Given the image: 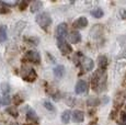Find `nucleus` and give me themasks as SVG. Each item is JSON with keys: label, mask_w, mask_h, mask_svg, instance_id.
Here are the masks:
<instances>
[{"label": "nucleus", "mask_w": 126, "mask_h": 125, "mask_svg": "<svg viewBox=\"0 0 126 125\" xmlns=\"http://www.w3.org/2000/svg\"><path fill=\"white\" fill-rule=\"evenodd\" d=\"M35 20H36V23H37L43 30H47V28L50 25V23H52V18H50V14L48 12H42V13L37 14Z\"/></svg>", "instance_id": "nucleus-1"}, {"label": "nucleus", "mask_w": 126, "mask_h": 125, "mask_svg": "<svg viewBox=\"0 0 126 125\" xmlns=\"http://www.w3.org/2000/svg\"><path fill=\"white\" fill-rule=\"evenodd\" d=\"M57 46L60 52H62L63 55H68L72 52L71 45L68 44V43L65 41V38H59V40H57Z\"/></svg>", "instance_id": "nucleus-2"}, {"label": "nucleus", "mask_w": 126, "mask_h": 125, "mask_svg": "<svg viewBox=\"0 0 126 125\" xmlns=\"http://www.w3.org/2000/svg\"><path fill=\"white\" fill-rule=\"evenodd\" d=\"M24 58L28 62H33V64H40L41 62V56L38 54V52H36V50H28L24 55Z\"/></svg>", "instance_id": "nucleus-3"}, {"label": "nucleus", "mask_w": 126, "mask_h": 125, "mask_svg": "<svg viewBox=\"0 0 126 125\" xmlns=\"http://www.w3.org/2000/svg\"><path fill=\"white\" fill-rule=\"evenodd\" d=\"M10 102V87L7 83H2V104L9 105Z\"/></svg>", "instance_id": "nucleus-4"}, {"label": "nucleus", "mask_w": 126, "mask_h": 125, "mask_svg": "<svg viewBox=\"0 0 126 125\" xmlns=\"http://www.w3.org/2000/svg\"><path fill=\"white\" fill-rule=\"evenodd\" d=\"M23 79L28 82H34L37 79V74L33 68H26L25 73L23 74Z\"/></svg>", "instance_id": "nucleus-5"}, {"label": "nucleus", "mask_w": 126, "mask_h": 125, "mask_svg": "<svg viewBox=\"0 0 126 125\" xmlns=\"http://www.w3.org/2000/svg\"><path fill=\"white\" fill-rule=\"evenodd\" d=\"M67 33H68V26H67L66 23H60V24L57 25V28H56L57 40H59V38H65Z\"/></svg>", "instance_id": "nucleus-6"}, {"label": "nucleus", "mask_w": 126, "mask_h": 125, "mask_svg": "<svg viewBox=\"0 0 126 125\" xmlns=\"http://www.w3.org/2000/svg\"><path fill=\"white\" fill-rule=\"evenodd\" d=\"M80 65L83 71H90L94 67V62L91 58H89V57H82Z\"/></svg>", "instance_id": "nucleus-7"}, {"label": "nucleus", "mask_w": 126, "mask_h": 125, "mask_svg": "<svg viewBox=\"0 0 126 125\" xmlns=\"http://www.w3.org/2000/svg\"><path fill=\"white\" fill-rule=\"evenodd\" d=\"M88 90V83L84 80H79L78 82L76 83V88H75V91H76L77 94H81V93L87 92Z\"/></svg>", "instance_id": "nucleus-8"}, {"label": "nucleus", "mask_w": 126, "mask_h": 125, "mask_svg": "<svg viewBox=\"0 0 126 125\" xmlns=\"http://www.w3.org/2000/svg\"><path fill=\"white\" fill-rule=\"evenodd\" d=\"M26 119H28L30 122H32V124H36L38 122V116L33 109L28 110V112H26Z\"/></svg>", "instance_id": "nucleus-9"}, {"label": "nucleus", "mask_w": 126, "mask_h": 125, "mask_svg": "<svg viewBox=\"0 0 126 125\" xmlns=\"http://www.w3.org/2000/svg\"><path fill=\"white\" fill-rule=\"evenodd\" d=\"M72 120L76 123H81L84 120V113L81 110H76V111L72 112Z\"/></svg>", "instance_id": "nucleus-10"}, {"label": "nucleus", "mask_w": 126, "mask_h": 125, "mask_svg": "<svg viewBox=\"0 0 126 125\" xmlns=\"http://www.w3.org/2000/svg\"><path fill=\"white\" fill-rule=\"evenodd\" d=\"M53 73H54L55 78H57V79L63 78L65 75V67L63 66V65H57V66L53 69Z\"/></svg>", "instance_id": "nucleus-11"}, {"label": "nucleus", "mask_w": 126, "mask_h": 125, "mask_svg": "<svg viewBox=\"0 0 126 125\" xmlns=\"http://www.w3.org/2000/svg\"><path fill=\"white\" fill-rule=\"evenodd\" d=\"M69 40L72 44H78L81 41V34L78 32V31H72L69 35Z\"/></svg>", "instance_id": "nucleus-12"}, {"label": "nucleus", "mask_w": 126, "mask_h": 125, "mask_svg": "<svg viewBox=\"0 0 126 125\" xmlns=\"http://www.w3.org/2000/svg\"><path fill=\"white\" fill-rule=\"evenodd\" d=\"M98 65H99V69L101 70H105V68L108 67V58L104 55L98 57Z\"/></svg>", "instance_id": "nucleus-13"}, {"label": "nucleus", "mask_w": 126, "mask_h": 125, "mask_svg": "<svg viewBox=\"0 0 126 125\" xmlns=\"http://www.w3.org/2000/svg\"><path fill=\"white\" fill-rule=\"evenodd\" d=\"M87 25H88V19H87L86 16H80V18L74 23L75 28H79V29H82Z\"/></svg>", "instance_id": "nucleus-14"}, {"label": "nucleus", "mask_w": 126, "mask_h": 125, "mask_svg": "<svg viewBox=\"0 0 126 125\" xmlns=\"http://www.w3.org/2000/svg\"><path fill=\"white\" fill-rule=\"evenodd\" d=\"M71 117H72L71 111H69V110H66V111H64V112H63V114H62V121H63V123L68 124L69 122H70V120H71Z\"/></svg>", "instance_id": "nucleus-15"}, {"label": "nucleus", "mask_w": 126, "mask_h": 125, "mask_svg": "<svg viewBox=\"0 0 126 125\" xmlns=\"http://www.w3.org/2000/svg\"><path fill=\"white\" fill-rule=\"evenodd\" d=\"M87 104H88L89 107H96V105L100 104V100L96 97H90L87 100Z\"/></svg>", "instance_id": "nucleus-16"}, {"label": "nucleus", "mask_w": 126, "mask_h": 125, "mask_svg": "<svg viewBox=\"0 0 126 125\" xmlns=\"http://www.w3.org/2000/svg\"><path fill=\"white\" fill-rule=\"evenodd\" d=\"M24 41L28 43L29 45H37L40 43V40L35 36H28V37H24Z\"/></svg>", "instance_id": "nucleus-17"}, {"label": "nucleus", "mask_w": 126, "mask_h": 125, "mask_svg": "<svg viewBox=\"0 0 126 125\" xmlns=\"http://www.w3.org/2000/svg\"><path fill=\"white\" fill-rule=\"evenodd\" d=\"M91 16H93L94 18H96V19L102 18V16H103V10L101 8L93 9V10H91Z\"/></svg>", "instance_id": "nucleus-18"}, {"label": "nucleus", "mask_w": 126, "mask_h": 125, "mask_svg": "<svg viewBox=\"0 0 126 125\" xmlns=\"http://www.w3.org/2000/svg\"><path fill=\"white\" fill-rule=\"evenodd\" d=\"M7 40V28L4 25H0V42H4Z\"/></svg>", "instance_id": "nucleus-19"}, {"label": "nucleus", "mask_w": 126, "mask_h": 125, "mask_svg": "<svg viewBox=\"0 0 126 125\" xmlns=\"http://www.w3.org/2000/svg\"><path fill=\"white\" fill-rule=\"evenodd\" d=\"M42 7H43V3L41 1H34L31 4V11H32V12H36V11H38Z\"/></svg>", "instance_id": "nucleus-20"}, {"label": "nucleus", "mask_w": 126, "mask_h": 125, "mask_svg": "<svg viewBox=\"0 0 126 125\" xmlns=\"http://www.w3.org/2000/svg\"><path fill=\"white\" fill-rule=\"evenodd\" d=\"M9 12H10V9H9V7H7L4 2L0 1V13L4 14V13H9Z\"/></svg>", "instance_id": "nucleus-21"}, {"label": "nucleus", "mask_w": 126, "mask_h": 125, "mask_svg": "<svg viewBox=\"0 0 126 125\" xmlns=\"http://www.w3.org/2000/svg\"><path fill=\"white\" fill-rule=\"evenodd\" d=\"M7 112H8L9 114H10L11 116H13V117H16L19 115L18 111L16 110V107H9V108H7Z\"/></svg>", "instance_id": "nucleus-22"}, {"label": "nucleus", "mask_w": 126, "mask_h": 125, "mask_svg": "<svg viewBox=\"0 0 126 125\" xmlns=\"http://www.w3.org/2000/svg\"><path fill=\"white\" fill-rule=\"evenodd\" d=\"M23 98L21 97L20 94H16V95H14V98H13V102H14V104L16 105H20L21 103L23 102Z\"/></svg>", "instance_id": "nucleus-23"}, {"label": "nucleus", "mask_w": 126, "mask_h": 125, "mask_svg": "<svg viewBox=\"0 0 126 125\" xmlns=\"http://www.w3.org/2000/svg\"><path fill=\"white\" fill-rule=\"evenodd\" d=\"M44 107L48 110V111L55 112V107H54V105H53L50 102H48V101H45V102H44Z\"/></svg>", "instance_id": "nucleus-24"}, {"label": "nucleus", "mask_w": 126, "mask_h": 125, "mask_svg": "<svg viewBox=\"0 0 126 125\" xmlns=\"http://www.w3.org/2000/svg\"><path fill=\"white\" fill-rule=\"evenodd\" d=\"M28 6H29V2L28 1H21L20 3H19V9H20L21 11H23Z\"/></svg>", "instance_id": "nucleus-25"}, {"label": "nucleus", "mask_w": 126, "mask_h": 125, "mask_svg": "<svg viewBox=\"0 0 126 125\" xmlns=\"http://www.w3.org/2000/svg\"><path fill=\"white\" fill-rule=\"evenodd\" d=\"M52 97H53V99H54L55 101H58L60 99V93L59 92H55V93H52Z\"/></svg>", "instance_id": "nucleus-26"}, {"label": "nucleus", "mask_w": 126, "mask_h": 125, "mask_svg": "<svg viewBox=\"0 0 126 125\" xmlns=\"http://www.w3.org/2000/svg\"><path fill=\"white\" fill-rule=\"evenodd\" d=\"M120 14L122 16L123 19H126V9H122V10L120 11Z\"/></svg>", "instance_id": "nucleus-27"}, {"label": "nucleus", "mask_w": 126, "mask_h": 125, "mask_svg": "<svg viewBox=\"0 0 126 125\" xmlns=\"http://www.w3.org/2000/svg\"><path fill=\"white\" fill-rule=\"evenodd\" d=\"M9 125H20V124H19L18 122H11V123L9 124Z\"/></svg>", "instance_id": "nucleus-28"}, {"label": "nucleus", "mask_w": 126, "mask_h": 125, "mask_svg": "<svg viewBox=\"0 0 126 125\" xmlns=\"http://www.w3.org/2000/svg\"><path fill=\"white\" fill-rule=\"evenodd\" d=\"M0 103H2V97H0Z\"/></svg>", "instance_id": "nucleus-29"}, {"label": "nucleus", "mask_w": 126, "mask_h": 125, "mask_svg": "<svg viewBox=\"0 0 126 125\" xmlns=\"http://www.w3.org/2000/svg\"><path fill=\"white\" fill-rule=\"evenodd\" d=\"M90 125H96L95 123H92V124H90Z\"/></svg>", "instance_id": "nucleus-30"}, {"label": "nucleus", "mask_w": 126, "mask_h": 125, "mask_svg": "<svg viewBox=\"0 0 126 125\" xmlns=\"http://www.w3.org/2000/svg\"><path fill=\"white\" fill-rule=\"evenodd\" d=\"M121 125H125V124H121Z\"/></svg>", "instance_id": "nucleus-31"}]
</instances>
